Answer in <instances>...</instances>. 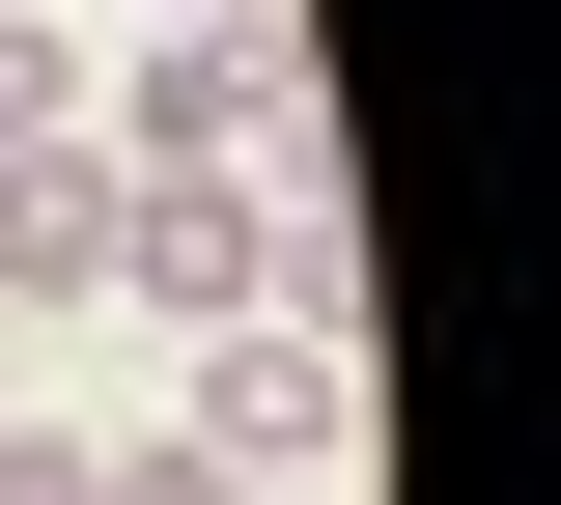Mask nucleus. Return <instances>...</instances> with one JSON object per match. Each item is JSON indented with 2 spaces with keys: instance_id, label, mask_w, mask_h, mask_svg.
<instances>
[{
  "instance_id": "obj_1",
  "label": "nucleus",
  "mask_w": 561,
  "mask_h": 505,
  "mask_svg": "<svg viewBox=\"0 0 561 505\" xmlns=\"http://www.w3.org/2000/svg\"><path fill=\"white\" fill-rule=\"evenodd\" d=\"M84 141H113V169H309V28H280V0L140 28V57L84 84Z\"/></svg>"
},
{
  "instance_id": "obj_2",
  "label": "nucleus",
  "mask_w": 561,
  "mask_h": 505,
  "mask_svg": "<svg viewBox=\"0 0 561 505\" xmlns=\"http://www.w3.org/2000/svg\"><path fill=\"white\" fill-rule=\"evenodd\" d=\"M169 422H197L253 505H337V478H365V309H253V337H197Z\"/></svg>"
},
{
  "instance_id": "obj_3",
  "label": "nucleus",
  "mask_w": 561,
  "mask_h": 505,
  "mask_svg": "<svg viewBox=\"0 0 561 505\" xmlns=\"http://www.w3.org/2000/svg\"><path fill=\"white\" fill-rule=\"evenodd\" d=\"M113 225H140L113 141H0V309H113Z\"/></svg>"
},
{
  "instance_id": "obj_4",
  "label": "nucleus",
  "mask_w": 561,
  "mask_h": 505,
  "mask_svg": "<svg viewBox=\"0 0 561 505\" xmlns=\"http://www.w3.org/2000/svg\"><path fill=\"white\" fill-rule=\"evenodd\" d=\"M84 84H113L84 28H0V141H84Z\"/></svg>"
},
{
  "instance_id": "obj_5",
  "label": "nucleus",
  "mask_w": 561,
  "mask_h": 505,
  "mask_svg": "<svg viewBox=\"0 0 561 505\" xmlns=\"http://www.w3.org/2000/svg\"><path fill=\"white\" fill-rule=\"evenodd\" d=\"M84 505H253V478H225L197 422H140V449H84Z\"/></svg>"
},
{
  "instance_id": "obj_6",
  "label": "nucleus",
  "mask_w": 561,
  "mask_h": 505,
  "mask_svg": "<svg viewBox=\"0 0 561 505\" xmlns=\"http://www.w3.org/2000/svg\"><path fill=\"white\" fill-rule=\"evenodd\" d=\"M140 28H225V0H140Z\"/></svg>"
},
{
  "instance_id": "obj_7",
  "label": "nucleus",
  "mask_w": 561,
  "mask_h": 505,
  "mask_svg": "<svg viewBox=\"0 0 561 505\" xmlns=\"http://www.w3.org/2000/svg\"><path fill=\"white\" fill-rule=\"evenodd\" d=\"M0 28H28V0H0Z\"/></svg>"
}]
</instances>
